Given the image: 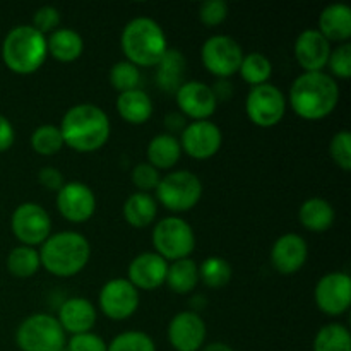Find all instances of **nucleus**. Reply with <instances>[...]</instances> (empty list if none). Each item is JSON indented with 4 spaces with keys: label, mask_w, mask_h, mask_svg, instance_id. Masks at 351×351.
<instances>
[{
    "label": "nucleus",
    "mask_w": 351,
    "mask_h": 351,
    "mask_svg": "<svg viewBox=\"0 0 351 351\" xmlns=\"http://www.w3.org/2000/svg\"><path fill=\"white\" fill-rule=\"evenodd\" d=\"M329 154L332 161L338 165L341 170H351V132L350 130H339L332 136L329 144Z\"/></svg>",
    "instance_id": "obj_37"
},
{
    "label": "nucleus",
    "mask_w": 351,
    "mask_h": 351,
    "mask_svg": "<svg viewBox=\"0 0 351 351\" xmlns=\"http://www.w3.org/2000/svg\"><path fill=\"white\" fill-rule=\"evenodd\" d=\"M96 317L98 314H96L95 305L88 298L71 297L58 308L57 321L60 322L65 332L75 336L82 335V332H91L96 324Z\"/></svg>",
    "instance_id": "obj_21"
},
{
    "label": "nucleus",
    "mask_w": 351,
    "mask_h": 351,
    "mask_svg": "<svg viewBox=\"0 0 351 351\" xmlns=\"http://www.w3.org/2000/svg\"><path fill=\"white\" fill-rule=\"evenodd\" d=\"M16 141V130L7 117L0 115V153H5Z\"/></svg>",
    "instance_id": "obj_44"
},
{
    "label": "nucleus",
    "mask_w": 351,
    "mask_h": 351,
    "mask_svg": "<svg viewBox=\"0 0 351 351\" xmlns=\"http://www.w3.org/2000/svg\"><path fill=\"white\" fill-rule=\"evenodd\" d=\"M232 280V266L225 257L211 256L206 257L199 266V281L213 290L226 287Z\"/></svg>",
    "instance_id": "obj_33"
},
{
    "label": "nucleus",
    "mask_w": 351,
    "mask_h": 351,
    "mask_svg": "<svg viewBox=\"0 0 351 351\" xmlns=\"http://www.w3.org/2000/svg\"><path fill=\"white\" fill-rule=\"evenodd\" d=\"M38 254L48 273L57 278H72L88 266L91 245L81 233L58 232L41 243Z\"/></svg>",
    "instance_id": "obj_3"
},
{
    "label": "nucleus",
    "mask_w": 351,
    "mask_h": 351,
    "mask_svg": "<svg viewBox=\"0 0 351 351\" xmlns=\"http://www.w3.org/2000/svg\"><path fill=\"white\" fill-rule=\"evenodd\" d=\"M336 218L331 202L322 197H311L298 209V219L308 232L324 233L332 226Z\"/></svg>",
    "instance_id": "obj_25"
},
{
    "label": "nucleus",
    "mask_w": 351,
    "mask_h": 351,
    "mask_svg": "<svg viewBox=\"0 0 351 351\" xmlns=\"http://www.w3.org/2000/svg\"><path fill=\"white\" fill-rule=\"evenodd\" d=\"M329 71H331V77L338 79H350L351 77V45L350 43H341L331 50L329 55L328 65Z\"/></svg>",
    "instance_id": "obj_38"
},
{
    "label": "nucleus",
    "mask_w": 351,
    "mask_h": 351,
    "mask_svg": "<svg viewBox=\"0 0 351 351\" xmlns=\"http://www.w3.org/2000/svg\"><path fill=\"white\" fill-rule=\"evenodd\" d=\"M117 110L125 122L132 123V125H143L153 115L154 105L146 91L132 89V91L120 93L117 98Z\"/></svg>",
    "instance_id": "obj_24"
},
{
    "label": "nucleus",
    "mask_w": 351,
    "mask_h": 351,
    "mask_svg": "<svg viewBox=\"0 0 351 351\" xmlns=\"http://www.w3.org/2000/svg\"><path fill=\"white\" fill-rule=\"evenodd\" d=\"M331 43L317 29H305L295 40V58L304 72H324L331 55Z\"/></svg>",
    "instance_id": "obj_19"
},
{
    "label": "nucleus",
    "mask_w": 351,
    "mask_h": 351,
    "mask_svg": "<svg viewBox=\"0 0 351 351\" xmlns=\"http://www.w3.org/2000/svg\"><path fill=\"white\" fill-rule=\"evenodd\" d=\"M64 146L77 153H95L110 139L112 125L103 108L93 103H79L71 106L58 125Z\"/></svg>",
    "instance_id": "obj_1"
},
{
    "label": "nucleus",
    "mask_w": 351,
    "mask_h": 351,
    "mask_svg": "<svg viewBox=\"0 0 351 351\" xmlns=\"http://www.w3.org/2000/svg\"><path fill=\"white\" fill-rule=\"evenodd\" d=\"M243 50L235 38L228 34H213L201 48V58L206 71L219 79L232 77L240 69Z\"/></svg>",
    "instance_id": "obj_10"
},
{
    "label": "nucleus",
    "mask_w": 351,
    "mask_h": 351,
    "mask_svg": "<svg viewBox=\"0 0 351 351\" xmlns=\"http://www.w3.org/2000/svg\"><path fill=\"white\" fill-rule=\"evenodd\" d=\"M187 58L177 48H168L167 53L156 65V82L165 93H177L185 82Z\"/></svg>",
    "instance_id": "obj_23"
},
{
    "label": "nucleus",
    "mask_w": 351,
    "mask_h": 351,
    "mask_svg": "<svg viewBox=\"0 0 351 351\" xmlns=\"http://www.w3.org/2000/svg\"><path fill=\"white\" fill-rule=\"evenodd\" d=\"M165 123H167L168 129L173 130V132L177 129L184 130L185 125H187V123H185V120H184V117L178 115V113H170V115L167 117V120H165Z\"/></svg>",
    "instance_id": "obj_45"
},
{
    "label": "nucleus",
    "mask_w": 351,
    "mask_h": 351,
    "mask_svg": "<svg viewBox=\"0 0 351 351\" xmlns=\"http://www.w3.org/2000/svg\"><path fill=\"white\" fill-rule=\"evenodd\" d=\"M308 245L304 237L297 233H285L271 249V264L283 276H291L305 266Z\"/></svg>",
    "instance_id": "obj_18"
},
{
    "label": "nucleus",
    "mask_w": 351,
    "mask_h": 351,
    "mask_svg": "<svg viewBox=\"0 0 351 351\" xmlns=\"http://www.w3.org/2000/svg\"><path fill=\"white\" fill-rule=\"evenodd\" d=\"M156 197L168 211H191L202 197V182L197 175L189 170L171 171L161 177L156 187Z\"/></svg>",
    "instance_id": "obj_8"
},
{
    "label": "nucleus",
    "mask_w": 351,
    "mask_h": 351,
    "mask_svg": "<svg viewBox=\"0 0 351 351\" xmlns=\"http://www.w3.org/2000/svg\"><path fill=\"white\" fill-rule=\"evenodd\" d=\"M40 254L34 247H14L7 256V269L14 278H21V280L33 278L40 271Z\"/></svg>",
    "instance_id": "obj_30"
},
{
    "label": "nucleus",
    "mask_w": 351,
    "mask_h": 351,
    "mask_svg": "<svg viewBox=\"0 0 351 351\" xmlns=\"http://www.w3.org/2000/svg\"><path fill=\"white\" fill-rule=\"evenodd\" d=\"M201 351H233V350L230 348L226 343L216 341V343H209V345H206L204 348H201Z\"/></svg>",
    "instance_id": "obj_46"
},
{
    "label": "nucleus",
    "mask_w": 351,
    "mask_h": 351,
    "mask_svg": "<svg viewBox=\"0 0 351 351\" xmlns=\"http://www.w3.org/2000/svg\"><path fill=\"white\" fill-rule=\"evenodd\" d=\"M245 112L254 125L269 129L283 120L287 113V96L271 82L254 86L247 95Z\"/></svg>",
    "instance_id": "obj_9"
},
{
    "label": "nucleus",
    "mask_w": 351,
    "mask_h": 351,
    "mask_svg": "<svg viewBox=\"0 0 351 351\" xmlns=\"http://www.w3.org/2000/svg\"><path fill=\"white\" fill-rule=\"evenodd\" d=\"M165 283L168 285L173 293L187 295L194 291L199 285V264L192 261L191 257L180 261H173L168 264L167 280Z\"/></svg>",
    "instance_id": "obj_29"
},
{
    "label": "nucleus",
    "mask_w": 351,
    "mask_h": 351,
    "mask_svg": "<svg viewBox=\"0 0 351 351\" xmlns=\"http://www.w3.org/2000/svg\"><path fill=\"white\" fill-rule=\"evenodd\" d=\"M317 31L331 43H348L351 38V9L346 3H331L319 16Z\"/></svg>",
    "instance_id": "obj_22"
},
{
    "label": "nucleus",
    "mask_w": 351,
    "mask_h": 351,
    "mask_svg": "<svg viewBox=\"0 0 351 351\" xmlns=\"http://www.w3.org/2000/svg\"><path fill=\"white\" fill-rule=\"evenodd\" d=\"M288 101L300 119L311 122L322 120L338 106L339 86L326 72H304L291 84Z\"/></svg>",
    "instance_id": "obj_2"
},
{
    "label": "nucleus",
    "mask_w": 351,
    "mask_h": 351,
    "mask_svg": "<svg viewBox=\"0 0 351 351\" xmlns=\"http://www.w3.org/2000/svg\"><path fill=\"white\" fill-rule=\"evenodd\" d=\"M228 12V5L223 0H206L199 7V19L204 26L215 27L225 23Z\"/></svg>",
    "instance_id": "obj_41"
},
{
    "label": "nucleus",
    "mask_w": 351,
    "mask_h": 351,
    "mask_svg": "<svg viewBox=\"0 0 351 351\" xmlns=\"http://www.w3.org/2000/svg\"><path fill=\"white\" fill-rule=\"evenodd\" d=\"M314 351H351L350 329L339 322L322 326L315 335Z\"/></svg>",
    "instance_id": "obj_32"
},
{
    "label": "nucleus",
    "mask_w": 351,
    "mask_h": 351,
    "mask_svg": "<svg viewBox=\"0 0 351 351\" xmlns=\"http://www.w3.org/2000/svg\"><path fill=\"white\" fill-rule=\"evenodd\" d=\"M57 209L67 221L86 223L96 211V195L82 182H65L57 192Z\"/></svg>",
    "instance_id": "obj_15"
},
{
    "label": "nucleus",
    "mask_w": 351,
    "mask_h": 351,
    "mask_svg": "<svg viewBox=\"0 0 351 351\" xmlns=\"http://www.w3.org/2000/svg\"><path fill=\"white\" fill-rule=\"evenodd\" d=\"M16 343L21 351H62L67 339L57 317L41 312L21 322L16 331Z\"/></svg>",
    "instance_id": "obj_6"
},
{
    "label": "nucleus",
    "mask_w": 351,
    "mask_h": 351,
    "mask_svg": "<svg viewBox=\"0 0 351 351\" xmlns=\"http://www.w3.org/2000/svg\"><path fill=\"white\" fill-rule=\"evenodd\" d=\"M62 351H67V350H65V348H64V350H62Z\"/></svg>",
    "instance_id": "obj_47"
},
{
    "label": "nucleus",
    "mask_w": 351,
    "mask_h": 351,
    "mask_svg": "<svg viewBox=\"0 0 351 351\" xmlns=\"http://www.w3.org/2000/svg\"><path fill=\"white\" fill-rule=\"evenodd\" d=\"M110 84L113 89L120 93L132 91V89H139L141 84V71L134 64L127 60H120L112 65L110 69Z\"/></svg>",
    "instance_id": "obj_35"
},
{
    "label": "nucleus",
    "mask_w": 351,
    "mask_h": 351,
    "mask_svg": "<svg viewBox=\"0 0 351 351\" xmlns=\"http://www.w3.org/2000/svg\"><path fill=\"white\" fill-rule=\"evenodd\" d=\"M147 163L158 171L170 170L178 163L182 156V147L175 134H158L147 144Z\"/></svg>",
    "instance_id": "obj_27"
},
{
    "label": "nucleus",
    "mask_w": 351,
    "mask_h": 351,
    "mask_svg": "<svg viewBox=\"0 0 351 351\" xmlns=\"http://www.w3.org/2000/svg\"><path fill=\"white\" fill-rule=\"evenodd\" d=\"M47 48L48 55L58 62H69L77 60L84 51V40L77 31L71 29V27H58L57 31L47 38Z\"/></svg>",
    "instance_id": "obj_26"
},
{
    "label": "nucleus",
    "mask_w": 351,
    "mask_h": 351,
    "mask_svg": "<svg viewBox=\"0 0 351 351\" xmlns=\"http://www.w3.org/2000/svg\"><path fill=\"white\" fill-rule=\"evenodd\" d=\"M314 298L319 311L329 317L346 314L351 305V278L341 271L324 274L315 285Z\"/></svg>",
    "instance_id": "obj_13"
},
{
    "label": "nucleus",
    "mask_w": 351,
    "mask_h": 351,
    "mask_svg": "<svg viewBox=\"0 0 351 351\" xmlns=\"http://www.w3.org/2000/svg\"><path fill=\"white\" fill-rule=\"evenodd\" d=\"M48 57L47 36L31 24L12 27L3 38L2 58L10 72L19 75L34 74Z\"/></svg>",
    "instance_id": "obj_5"
},
{
    "label": "nucleus",
    "mask_w": 351,
    "mask_h": 351,
    "mask_svg": "<svg viewBox=\"0 0 351 351\" xmlns=\"http://www.w3.org/2000/svg\"><path fill=\"white\" fill-rule=\"evenodd\" d=\"M38 182L43 185L48 191L58 192L65 184V177L58 168L55 167H45L41 168L40 173H38Z\"/></svg>",
    "instance_id": "obj_43"
},
{
    "label": "nucleus",
    "mask_w": 351,
    "mask_h": 351,
    "mask_svg": "<svg viewBox=\"0 0 351 351\" xmlns=\"http://www.w3.org/2000/svg\"><path fill=\"white\" fill-rule=\"evenodd\" d=\"M29 143L34 153L41 154V156H55L64 147L60 129L57 125H51V123H45V125L34 129Z\"/></svg>",
    "instance_id": "obj_34"
},
{
    "label": "nucleus",
    "mask_w": 351,
    "mask_h": 351,
    "mask_svg": "<svg viewBox=\"0 0 351 351\" xmlns=\"http://www.w3.org/2000/svg\"><path fill=\"white\" fill-rule=\"evenodd\" d=\"M182 153H187L194 160H209L219 151L223 144V134L211 120H197L185 125L180 139Z\"/></svg>",
    "instance_id": "obj_14"
},
{
    "label": "nucleus",
    "mask_w": 351,
    "mask_h": 351,
    "mask_svg": "<svg viewBox=\"0 0 351 351\" xmlns=\"http://www.w3.org/2000/svg\"><path fill=\"white\" fill-rule=\"evenodd\" d=\"M125 60L136 67H156L167 53V34L151 17H134L125 24L120 38Z\"/></svg>",
    "instance_id": "obj_4"
},
{
    "label": "nucleus",
    "mask_w": 351,
    "mask_h": 351,
    "mask_svg": "<svg viewBox=\"0 0 351 351\" xmlns=\"http://www.w3.org/2000/svg\"><path fill=\"white\" fill-rule=\"evenodd\" d=\"M67 351H106V343L95 332H82L72 336L67 343Z\"/></svg>",
    "instance_id": "obj_42"
},
{
    "label": "nucleus",
    "mask_w": 351,
    "mask_h": 351,
    "mask_svg": "<svg viewBox=\"0 0 351 351\" xmlns=\"http://www.w3.org/2000/svg\"><path fill=\"white\" fill-rule=\"evenodd\" d=\"M139 302V290L127 278L106 281L98 295L99 308L112 321H127L132 317Z\"/></svg>",
    "instance_id": "obj_12"
},
{
    "label": "nucleus",
    "mask_w": 351,
    "mask_h": 351,
    "mask_svg": "<svg viewBox=\"0 0 351 351\" xmlns=\"http://www.w3.org/2000/svg\"><path fill=\"white\" fill-rule=\"evenodd\" d=\"M206 336V322L197 312H178L168 324V341L177 351H199L204 346Z\"/></svg>",
    "instance_id": "obj_17"
},
{
    "label": "nucleus",
    "mask_w": 351,
    "mask_h": 351,
    "mask_svg": "<svg viewBox=\"0 0 351 351\" xmlns=\"http://www.w3.org/2000/svg\"><path fill=\"white\" fill-rule=\"evenodd\" d=\"M60 10L53 5H43L34 12L33 24H31V26L36 31H40L43 36H47V34H51L53 31H57L58 27H60Z\"/></svg>",
    "instance_id": "obj_40"
},
{
    "label": "nucleus",
    "mask_w": 351,
    "mask_h": 351,
    "mask_svg": "<svg viewBox=\"0 0 351 351\" xmlns=\"http://www.w3.org/2000/svg\"><path fill=\"white\" fill-rule=\"evenodd\" d=\"M132 184L139 189V192H146L149 194L151 191H156L158 184L161 180L160 171L156 170L154 167H151L149 163H137L136 167L132 168Z\"/></svg>",
    "instance_id": "obj_39"
},
{
    "label": "nucleus",
    "mask_w": 351,
    "mask_h": 351,
    "mask_svg": "<svg viewBox=\"0 0 351 351\" xmlns=\"http://www.w3.org/2000/svg\"><path fill=\"white\" fill-rule=\"evenodd\" d=\"M153 247L167 263L187 259L195 249V233L185 219L168 216L154 225Z\"/></svg>",
    "instance_id": "obj_7"
},
{
    "label": "nucleus",
    "mask_w": 351,
    "mask_h": 351,
    "mask_svg": "<svg viewBox=\"0 0 351 351\" xmlns=\"http://www.w3.org/2000/svg\"><path fill=\"white\" fill-rule=\"evenodd\" d=\"M158 216L156 199L146 192H136L123 202V218L134 228H146L153 225Z\"/></svg>",
    "instance_id": "obj_28"
},
{
    "label": "nucleus",
    "mask_w": 351,
    "mask_h": 351,
    "mask_svg": "<svg viewBox=\"0 0 351 351\" xmlns=\"http://www.w3.org/2000/svg\"><path fill=\"white\" fill-rule=\"evenodd\" d=\"M168 263L156 252H143L134 257L127 269V280L144 291H154L165 285Z\"/></svg>",
    "instance_id": "obj_20"
},
{
    "label": "nucleus",
    "mask_w": 351,
    "mask_h": 351,
    "mask_svg": "<svg viewBox=\"0 0 351 351\" xmlns=\"http://www.w3.org/2000/svg\"><path fill=\"white\" fill-rule=\"evenodd\" d=\"M106 351H156V346L146 332L127 331L115 336L112 343L106 345Z\"/></svg>",
    "instance_id": "obj_36"
},
{
    "label": "nucleus",
    "mask_w": 351,
    "mask_h": 351,
    "mask_svg": "<svg viewBox=\"0 0 351 351\" xmlns=\"http://www.w3.org/2000/svg\"><path fill=\"white\" fill-rule=\"evenodd\" d=\"M10 228L21 245L36 247L51 235V218L43 206L23 202L12 213Z\"/></svg>",
    "instance_id": "obj_11"
},
{
    "label": "nucleus",
    "mask_w": 351,
    "mask_h": 351,
    "mask_svg": "<svg viewBox=\"0 0 351 351\" xmlns=\"http://www.w3.org/2000/svg\"><path fill=\"white\" fill-rule=\"evenodd\" d=\"M239 74L242 75V79L250 88L266 84L271 79V74H273V64H271V60L264 53L252 51V53L243 55Z\"/></svg>",
    "instance_id": "obj_31"
},
{
    "label": "nucleus",
    "mask_w": 351,
    "mask_h": 351,
    "mask_svg": "<svg viewBox=\"0 0 351 351\" xmlns=\"http://www.w3.org/2000/svg\"><path fill=\"white\" fill-rule=\"evenodd\" d=\"M175 99L182 115L192 119V122L209 120L218 106V99L211 86L201 81H185L175 93Z\"/></svg>",
    "instance_id": "obj_16"
}]
</instances>
